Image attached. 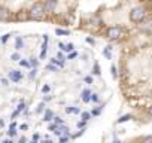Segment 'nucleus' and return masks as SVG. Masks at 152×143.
<instances>
[{"label":"nucleus","mask_w":152,"mask_h":143,"mask_svg":"<svg viewBox=\"0 0 152 143\" xmlns=\"http://www.w3.org/2000/svg\"><path fill=\"white\" fill-rule=\"evenodd\" d=\"M9 79L12 82H19L23 79V73L19 70H12V72H9Z\"/></svg>","instance_id":"1"},{"label":"nucleus","mask_w":152,"mask_h":143,"mask_svg":"<svg viewBox=\"0 0 152 143\" xmlns=\"http://www.w3.org/2000/svg\"><path fill=\"white\" fill-rule=\"evenodd\" d=\"M11 19V11L8 8H0V21H9Z\"/></svg>","instance_id":"2"},{"label":"nucleus","mask_w":152,"mask_h":143,"mask_svg":"<svg viewBox=\"0 0 152 143\" xmlns=\"http://www.w3.org/2000/svg\"><path fill=\"white\" fill-rule=\"evenodd\" d=\"M23 48H24V40H23L21 37H17L15 39V49L19 51V49H23Z\"/></svg>","instance_id":"3"},{"label":"nucleus","mask_w":152,"mask_h":143,"mask_svg":"<svg viewBox=\"0 0 152 143\" xmlns=\"http://www.w3.org/2000/svg\"><path fill=\"white\" fill-rule=\"evenodd\" d=\"M11 58H12L14 61H19V60H21V55H19L18 52H14V54L11 55Z\"/></svg>","instance_id":"4"},{"label":"nucleus","mask_w":152,"mask_h":143,"mask_svg":"<svg viewBox=\"0 0 152 143\" xmlns=\"http://www.w3.org/2000/svg\"><path fill=\"white\" fill-rule=\"evenodd\" d=\"M52 118V112L51 110H46V113H45V121H49Z\"/></svg>","instance_id":"5"},{"label":"nucleus","mask_w":152,"mask_h":143,"mask_svg":"<svg viewBox=\"0 0 152 143\" xmlns=\"http://www.w3.org/2000/svg\"><path fill=\"white\" fill-rule=\"evenodd\" d=\"M8 39H9V34H3V37H2V43H6V42H8Z\"/></svg>","instance_id":"6"},{"label":"nucleus","mask_w":152,"mask_h":143,"mask_svg":"<svg viewBox=\"0 0 152 143\" xmlns=\"http://www.w3.org/2000/svg\"><path fill=\"white\" fill-rule=\"evenodd\" d=\"M88 118H90V113H87V112H84V113H82V119H84V121H87Z\"/></svg>","instance_id":"7"},{"label":"nucleus","mask_w":152,"mask_h":143,"mask_svg":"<svg viewBox=\"0 0 152 143\" xmlns=\"http://www.w3.org/2000/svg\"><path fill=\"white\" fill-rule=\"evenodd\" d=\"M148 115L152 118V106H149V107H148Z\"/></svg>","instance_id":"8"},{"label":"nucleus","mask_w":152,"mask_h":143,"mask_svg":"<svg viewBox=\"0 0 152 143\" xmlns=\"http://www.w3.org/2000/svg\"><path fill=\"white\" fill-rule=\"evenodd\" d=\"M2 143H14V142H12V140H9V139H6V140H3Z\"/></svg>","instance_id":"9"},{"label":"nucleus","mask_w":152,"mask_h":143,"mask_svg":"<svg viewBox=\"0 0 152 143\" xmlns=\"http://www.w3.org/2000/svg\"><path fill=\"white\" fill-rule=\"evenodd\" d=\"M145 143H152V137H149V139H146V140H145Z\"/></svg>","instance_id":"10"}]
</instances>
